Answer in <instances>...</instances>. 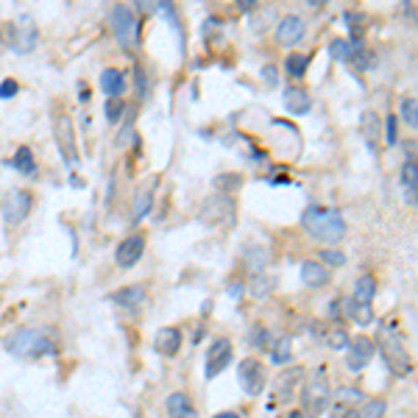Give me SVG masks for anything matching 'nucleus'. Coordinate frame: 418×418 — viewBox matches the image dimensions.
Returning <instances> with one entry per match:
<instances>
[{
  "label": "nucleus",
  "mask_w": 418,
  "mask_h": 418,
  "mask_svg": "<svg viewBox=\"0 0 418 418\" xmlns=\"http://www.w3.org/2000/svg\"><path fill=\"white\" fill-rule=\"evenodd\" d=\"M3 349L14 360H45L59 354V338L42 326H17L3 338Z\"/></svg>",
  "instance_id": "f257e3e1"
},
{
  "label": "nucleus",
  "mask_w": 418,
  "mask_h": 418,
  "mask_svg": "<svg viewBox=\"0 0 418 418\" xmlns=\"http://www.w3.org/2000/svg\"><path fill=\"white\" fill-rule=\"evenodd\" d=\"M302 229L326 245H334L346 237V221L341 215V209H329V206H307L302 215Z\"/></svg>",
  "instance_id": "f03ea898"
},
{
  "label": "nucleus",
  "mask_w": 418,
  "mask_h": 418,
  "mask_svg": "<svg viewBox=\"0 0 418 418\" xmlns=\"http://www.w3.org/2000/svg\"><path fill=\"white\" fill-rule=\"evenodd\" d=\"M248 343L254 346L257 352H268L271 349V332L262 323H254V326L248 329Z\"/></svg>",
  "instance_id": "473e14b6"
},
{
  "label": "nucleus",
  "mask_w": 418,
  "mask_h": 418,
  "mask_svg": "<svg viewBox=\"0 0 418 418\" xmlns=\"http://www.w3.org/2000/svg\"><path fill=\"white\" fill-rule=\"evenodd\" d=\"M307 67H310V56H304V53H287L284 73L290 78H304L307 75Z\"/></svg>",
  "instance_id": "c756f323"
},
{
  "label": "nucleus",
  "mask_w": 418,
  "mask_h": 418,
  "mask_svg": "<svg viewBox=\"0 0 418 418\" xmlns=\"http://www.w3.org/2000/svg\"><path fill=\"white\" fill-rule=\"evenodd\" d=\"M143 257H145V234H143V232L125 234V237L114 245V265H117L120 271H132L134 265H140Z\"/></svg>",
  "instance_id": "6e6552de"
},
{
  "label": "nucleus",
  "mask_w": 418,
  "mask_h": 418,
  "mask_svg": "<svg viewBox=\"0 0 418 418\" xmlns=\"http://www.w3.org/2000/svg\"><path fill=\"white\" fill-rule=\"evenodd\" d=\"M373 296H376V279L373 276H360L357 282H354V299L357 302H362V304H371L373 302Z\"/></svg>",
  "instance_id": "7c9ffc66"
},
{
  "label": "nucleus",
  "mask_w": 418,
  "mask_h": 418,
  "mask_svg": "<svg viewBox=\"0 0 418 418\" xmlns=\"http://www.w3.org/2000/svg\"><path fill=\"white\" fill-rule=\"evenodd\" d=\"M329 402H332V385L323 371H315L302 385V410L307 418H321L329 410Z\"/></svg>",
  "instance_id": "39448f33"
},
{
  "label": "nucleus",
  "mask_w": 418,
  "mask_h": 418,
  "mask_svg": "<svg viewBox=\"0 0 418 418\" xmlns=\"http://www.w3.org/2000/svg\"><path fill=\"white\" fill-rule=\"evenodd\" d=\"M106 299H109L114 307H120V310L134 312V310H140V307L148 302V290H145V284H125V287L112 290Z\"/></svg>",
  "instance_id": "4468645a"
},
{
  "label": "nucleus",
  "mask_w": 418,
  "mask_h": 418,
  "mask_svg": "<svg viewBox=\"0 0 418 418\" xmlns=\"http://www.w3.org/2000/svg\"><path fill=\"white\" fill-rule=\"evenodd\" d=\"M360 132H362V140L368 143L371 151L380 148V114L365 109L362 117H360Z\"/></svg>",
  "instance_id": "b1692460"
},
{
  "label": "nucleus",
  "mask_w": 418,
  "mask_h": 418,
  "mask_svg": "<svg viewBox=\"0 0 418 418\" xmlns=\"http://www.w3.org/2000/svg\"><path fill=\"white\" fill-rule=\"evenodd\" d=\"M304 34H307V25H304V20L299 14H287L276 25V42L282 48H296L299 42L304 39Z\"/></svg>",
  "instance_id": "2eb2a0df"
},
{
  "label": "nucleus",
  "mask_w": 418,
  "mask_h": 418,
  "mask_svg": "<svg viewBox=\"0 0 418 418\" xmlns=\"http://www.w3.org/2000/svg\"><path fill=\"white\" fill-rule=\"evenodd\" d=\"M282 418H307V415H304L302 410H287V413H284Z\"/></svg>",
  "instance_id": "8fccbe9b"
},
{
  "label": "nucleus",
  "mask_w": 418,
  "mask_h": 418,
  "mask_svg": "<svg viewBox=\"0 0 418 418\" xmlns=\"http://www.w3.org/2000/svg\"><path fill=\"white\" fill-rule=\"evenodd\" d=\"M357 413H360L362 418H382V415H385V402H382V399H368V402H362V404L357 407Z\"/></svg>",
  "instance_id": "58836bf2"
},
{
  "label": "nucleus",
  "mask_w": 418,
  "mask_h": 418,
  "mask_svg": "<svg viewBox=\"0 0 418 418\" xmlns=\"http://www.w3.org/2000/svg\"><path fill=\"white\" fill-rule=\"evenodd\" d=\"M237 380L243 385V391L248 396H260L265 391V382H268V376H265V365L257 360V357H245L240 365H237Z\"/></svg>",
  "instance_id": "f8f14e48"
},
{
  "label": "nucleus",
  "mask_w": 418,
  "mask_h": 418,
  "mask_svg": "<svg viewBox=\"0 0 418 418\" xmlns=\"http://www.w3.org/2000/svg\"><path fill=\"white\" fill-rule=\"evenodd\" d=\"M234 3H237L243 12H248V9H254V6L260 3V0H234Z\"/></svg>",
  "instance_id": "de8ad7c7"
},
{
  "label": "nucleus",
  "mask_w": 418,
  "mask_h": 418,
  "mask_svg": "<svg viewBox=\"0 0 418 418\" xmlns=\"http://www.w3.org/2000/svg\"><path fill=\"white\" fill-rule=\"evenodd\" d=\"M343 310H346V315H349L352 321H357V323H362V326L373 323V310H371V304H362V302H357V299H346V302H343Z\"/></svg>",
  "instance_id": "c85d7f7f"
},
{
  "label": "nucleus",
  "mask_w": 418,
  "mask_h": 418,
  "mask_svg": "<svg viewBox=\"0 0 418 418\" xmlns=\"http://www.w3.org/2000/svg\"><path fill=\"white\" fill-rule=\"evenodd\" d=\"M6 164H12L14 171H20L23 176H36V159H34V151L28 148V145H20L17 151H14V156L6 162Z\"/></svg>",
  "instance_id": "bb28decb"
},
{
  "label": "nucleus",
  "mask_w": 418,
  "mask_h": 418,
  "mask_svg": "<svg viewBox=\"0 0 418 418\" xmlns=\"http://www.w3.org/2000/svg\"><path fill=\"white\" fill-rule=\"evenodd\" d=\"M201 338H204V326H198V329H195V338H193V343L198 346V343H201Z\"/></svg>",
  "instance_id": "3c124183"
},
{
  "label": "nucleus",
  "mask_w": 418,
  "mask_h": 418,
  "mask_svg": "<svg viewBox=\"0 0 418 418\" xmlns=\"http://www.w3.org/2000/svg\"><path fill=\"white\" fill-rule=\"evenodd\" d=\"M53 140H56V148H59L64 164L73 171L78 164V143H75V129H73V120L67 112H59L53 117Z\"/></svg>",
  "instance_id": "423d86ee"
},
{
  "label": "nucleus",
  "mask_w": 418,
  "mask_h": 418,
  "mask_svg": "<svg viewBox=\"0 0 418 418\" xmlns=\"http://www.w3.org/2000/svg\"><path fill=\"white\" fill-rule=\"evenodd\" d=\"M343 418H362V415H360V413L354 410V413H349V415H343Z\"/></svg>",
  "instance_id": "5fc2aeb1"
},
{
  "label": "nucleus",
  "mask_w": 418,
  "mask_h": 418,
  "mask_svg": "<svg viewBox=\"0 0 418 418\" xmlns=\"http://www.w3.org/2000/svg\"><path fill=\"white\" fill-rule=\"evenodd\" d=\"M36 42H39V31H36V25H34L28 17H23L17 25H9V31H6V45H9L17 56L34 53Z\"/></svg>",
  "instance_id": "9b49d317"
},
{
  "label": "nucleus",
  "mask_w": 418,
  "mask_h": 418,
  "mask_svg": "<svg viewBox=\"0 0 418 418\" xmlns=\"http://www.w3.org/2000/svg\"><path fill=\"white\" fill-rule=\"evenodd\" d=\"M380 352H382V360H385V365L396 373V376H407L410 371H413V360H410V354H407V349L402 346V341L396 338L393 332H382L380 338Z\"/></svg>",
  "instance_id": "0eeeda50"
},
{
  "label": "nucleus",
  "mask_w": 418,
  "mask_h": 418,
  "mask_svg": "<svg viewBox=\"0 0 418 418\" xmlns=\"http://www.w3.org/2000/svg\"><path fill=\"white\" fill-rule=\"evenodd\" d=\"M329 53H332V59H338V62H352V56H354V42L334 39L332 45H329Z\"/></svg>",
  "instance_id": "c9c22d12"
},
{
  "label": "nucleus",
  "mask_w": 418,
  "mask_h": 418,
  "mask_svg": "<svg viewBox=\"0 0 418 418\" xmlns=\"http://www.w3.org/2000/svg\"><path fill=\"white\" fill-rule=\"evenodd\" d=\"M321 341H323L329 349H334V352H341V349H346V346L352 343L349 332H346L341 323H326V329H323V334H321Z\"/></svg>",
  "instance_id": "cd10ccee"
},
{
  "label": "nucleus",
  "mask_w": 418,
  "mask_h": 418,
  "mask_svg": "<svg viewBox=\"0 0 418 418\" xmlns=\"http://www.w3.org/2000/svg\"><path fill=\"white\" fill-rule=\"evenodd\" d=\"M307 3H310V6H326L329 0H307Z\"/></svg>",
  "instance_id": "864d4df0"
},
{
  "label": "nucleus",
  "mask_w": 418,
  "mask_h": 418,
  "mask_svg": "<svg viewBox=\"0 0 418 418\" xmlns=\"http://www.w3.org/2000/svg\"><path fill=\"white\" fill-rule=\"evenodd\" d=\"M262 81L268 84V87H276V84H279V73H276V67H273V64L262 67Z\"/></svg>",
  "instance_id": "c03bdc74"
},
{
  "label": "nucleus",
  "mask_w": 418,
  "mask_h": 418,
  "mask_svg": "<svg viewBox=\"0 0 418 418\" xmlns=\"http://www.w3.org/2000/svg\"><path fill=\"white\" fill-rule=\"evenodd\" d=\"M20 93V84L14 81V78H6L3 84H0V98H3V101H9V98H14Z\"/></svg>",
  "instance_id": "37998d69"
},
{
  "label": "nucleus",
  "mask_w": 418,
  "mask_h": 418,
  "mask_svg": "<svg viewBox=\"0 0 418 418\" xmlns=\"http://www.w3.org/2000/svg\"><path fill=\"white\" fill-rule=\"evenodd\" d=\"M362 402H365V396H362L360 388H352V385L338 388V391H334V399L329 402V407H332V418H343V415L354 413Z\"/></svg>",
  "instance_id": "dca6fc26"
},
{
  "label": "nucleus",
  "mask_w": 418,
  "mask_h": 418,
  "mask_svg": "<svg viewBox=\"0 0 418 418\" xmlns=\"http://www.w3.org/2000/svg\"><path fill=\"white\" fill-rule=\"evenodd\" d=\"M399 179H402V187H404V193H407V201L418 206V162H410V159H407V162L402 164Z\"/></svg>",
  "instance_id": "a878e982"
},
{
  "label": "nucleus",
  "mask_w": 418,
  "mask_h": 418,
  "mask_svg": "<svg viewBox=\"0 0 418 418\" xmlns=\"http://www.w3.org/2000/svg\"><path fill=\"white\" fill-rule=\"evenodd\" d=\"M153 209V184H145L137 195H134V204H132V226L143 223Z\"/></svg>",
  "instance_id": "4be33fe9"
},
{
  "label": "nucleus",
  "mask_w": 418,
  "mask_h": 418,
  "mask_svg": "<svg viewBox=\"0 0 418 418\" xmlns=\"http://www.w3.org/2000/svg\"><path fill=\"white\" fill-rule=\"evenodd\" d=\"M212 418H243L240 413H234V410H223V413H215Z\"/></svg>",
  "instance_id": "09e8293b"
},
{
  "label": "nucleus",
  "mask_w": 418,
  "mask_h": 418,
  "mask_svg": "<svg viewBox=\"0 0 418 418\" xmlns=\"http://www.w3.org/2000/svg\"><path fill=\"white\" fill-rule=\"evenodd\" d=\"M34 209V195L28 190H12L6 198H3V206H0V215H3V223L9 229L20 226Z\"/></svg>",
  "instance_id": "1a4fd4ad"
},
{
  "label": "nucleus",
  "mask_w": 418,
  "mask_h": 418,
  "mask_svg": "<svg viewBox=\"0 0 418 418\" xmlns=\"http://www.w3.org/2000/svg\"><path fill=\"white\" fill-rule=\"evenodd\" d=\"M293 357V341L290 338H279L276 343H271V362L273 365H284Z\"/></svg>",
  "instance_id": "2f4dec72"
},
{
  "label": "nucleus",
  "mask_w": 418,
  "mask_h": 418,
  "mask_svg": "<svg viewBox=\"0 0 418 418\" xmlns=\"http://www.w3.org/2000/svg\"><path fill=\"white\" fill-rule=\"evenodd\" d=\"M232 341L229 338H215L212 343L206 346V354H204V376L206 380H215L226 371V365L232 362Z\"/></svg>",
  "instance_id": "9d476101"
},
{
  "label": "nucleus",
  "mask_w": 418,
  "mask_h": 418,
  "mask_svg": "<svg viewBox=\"0 0 418 418\" xmlns=\"http://www.w3.org/2000/svg\"><path fill=\"white\" fill-rule=\"evenodd\" d=\"M399 112H402V120L410 125V129H418V98H402L399 103Z\"/></svg>",
  "instance_id": "72a5a7b5"
},
{
  "label": "nucleus",
  "mask_w": 418,
  "mask_h": 418,
  "mask_svg": "<svg viewBox=\"0 0 418 418\" xmlns=\"http://www.w3.org/2000/svg\"><path fill=\"white\" fill-rule=\"evenodd\" d=\"M341 315H343V302L334 299V302L329 304V321H341Z\"/></svg>",
  "instance_id": "a18cd8bd"
},
{
  "label": "nucleus",
  "mask_w": 418,
  "mask_h": 418,
  "mask_svg": "<svg viewBox=\"0 0 418 418\" xmlns=\"http://www.w3.org/2000/svg\"><path fill=\"white\" fill-rule=\"evenodd\" d=\"M101 90L106 98H120L125 93V73H120L117 67H106L101 73Z\"/></svg>",
  "instance_id": "5701e85b"
},
{
  "label": "nucleus",
  "mask_w": 418,
  "mask_h": 418,
  "mask_svg": "<svg viewBox=\"0 0 418 418\" xmlns=\"http://www.w3.org/2000/svg\"><path fill=\"white\" fill-rule=\"evenodd\" d=\"M373 357V343L368 338H357L346 346V365L352 371H362Z\"/></svg>",
  "instance_id": "f3484780"
},
{
  "label": "nucleus",
  "mask_w": 418,
  "mask_h": 418,
  "mask_svg": "<svg viewBox=\"0 0 418 418\" xmlns=\"http://www.w3.org/2000/svg\"><path fill=\"white\" fill-rule=\"evenodd\" d=\"M109 25H112V36H114L117 45L125 53H132L137 48V42H140V20H137V14L125 3H117L109 12Z\"/></svg>",
  "instance_id": "20e7f679"
},
{
  "label": "nucleus",
  "mask_w": 418,
  "mask_h": 418,
  "mask_svg": "<svg viewBox=\"0 0 418 418\" xmlns=\"http://www.w3.org/2000/svg\"><path fill=\"white\" fill-rule=\"evenodd\" d=\"M229 293H232V296L237 299V296H240V293H243V287H240V284H232V287H229Z\"/></svg>",
  "instance_id": "603ef678"
},
{
  "label": "nucleus",
  "mask_w": 418,
  "mask_h": 418,
  "mask_svg": "<svg viewBox=\"0 0 418 418\" xmlns=\"http://www.w3.org/2000/svg\"><path fill=\"white\" fill-rule=\"evenodd\" d=\"M396 125H399V117H396V114L385 117V140H388V145H396V143H399V137H396Z\"/></svg>",
  "instance_id": "79ce46f5"
},
{
  "label": "nucleus",
  "mask_w": 418,
  "mask_h": 418,
  "mask_svg": "<svg viewBox=\"0 0 418 418\" xmlns=\"http://www.w3.org/2000/svg\"><path fill=\"white\" fill-rule=\"evenodd\" d=\"M156 9H159V14L171 23V28L176 31V39H179V51L184 53L187 51V36H184V25H182V20H179V9L173 6V0H156Z\"/></svg>",
  "instance_id": "aec40b11"
},
{
  "label": "nucleus",
  "mask_w": 418,
  "mask_h": 418,
  "mask_svg": "<svg viewBox=\"0 0 418 418\" xmlns=\"http://www.w3.org/2000/svg\"><path fill=\"white\" fill-rule=\"evenodd\" d=\"M103 112H106V120H109V125H117V123L123 120V112H125V101H123V98H106V106H103Z\"/></svg>",
  "instance_id": "4c0bfd02"
},
{
  "label": "nucleus",
  "mask_w": 418,
  "mask_h": 418,
  "mask_svg": "<svg viewBox=\"0 0 418 418\" xmlns=\"http://www.w3.org/2000/svg\"><path fill=\"white\" fill-rule=\"evenodd\" d=\"M302 282L307 287H312V290H321V287H326L332 282V273H329V268L323 262L307 260V262H302Z\"/></svg>",
  "instance_id": "6ab92c4d"
},
{
  "label": "nucleus",
  "mask_w": 418,
  "mask_h": 418,
  "mask_svg": "<svg viewBox=\"0 0 418 418\" xmlns=\"http://www.w3.org/2000/svg\"><path fill=\"white\" fill-rule=\"evenodd\" d=\"M321 262L341 268V265H346V254H343V251H338V248H323L321 251Z\"/></svg>",
  "instance_id": "ea45409f"
},
{
  "label": "nucleus",
  "mask_w": 418,
  "mask_h": 418,
  "mask_svg": "<svg viewBox=\"0 0 418 418\" xmlns=\"http://www.w3.org/2000/svg\"><path fill=\"white\" fill-rule=\"evenodd\" d=\"M164 413L167 418H195V404L184 391H176L164 399Z\"/></svg>",
  "instance_id": "a211bd4d"
},
{
  "label": "nucleus",
  "mask_w": 418,
  "mask_h": 418,
  "mask_svg": "<svg viewBox=\"0 0 418 418\" xmlns=\"http://www.w3.org/2000/svg\"><path fill=\"white\" fill-rule=\"evenodd\" d=\"M302 376H304V371H302V368L282 371V373H279V380L273 382V396H276L279 402H290L293 388H296V385L302 382Z\"/></svg>",
  "instance_id": "412c9836"
},
{
  "label": "nucleus",
  "mask_w": 418,
  "mask_h": 418,
  "mask_svg": "<svg viewBox=\"0 0 418 418\" xmlns=\"http://www.w3.org/2000/svg\"><path fill=\"white\" fill-rule=\"evenodd\" d=\"M134 87H137V98L148 101V95H151V78L143 70V64H134Z\"/></svg>",
  "instance_id": "e433bc0d"
},
{
  "label": "nucleus",
  "mask_w": 418,
  "mask_h": 418,
  "mask_svg": "<svg viewBox=\"0 0 418 418\" xmlns=\"http://www.w3.org/2000/svg\"><path fill=\"white\" fill-rule=\"evenodd\" d=\"M404 153L410 162H418V140H404Z\"/></svg>",
  "instance_id": "49530a36"
},
{
  "label": "nucleus",
  "mask_w": 418,
  "mask_h": 418,
  "mask_svg": "<svg viewBox=\"0 0 418 418\" xmlns=\"http://www.w3.org/2000/svg\"><path fill=\"white\" fill-rule=\"evenodd\" d=\"M198 221L204 226H212V229H232L237 223V206L226 193L209 195V198L201 201Z\"/></svg>",
  "instance_id": "7ed1b4c3"
},
{
  "label": "nucleus",
  "mask_w": 418,
  "mask_h": 418,
  "mask_svg": "<svg viewBox=\"0 0 418 418\" xmlns=\"http://www.w3.org/2000/svg\"><path fill=\"white\" fill-rule=\"evenodd\" d=\"M251 296H254V299H265L268 296V293H271V287H273V279H268L262 271L260 273H254V276H251Z\"/></svg>",
  "instance_id": "f704fd0d"
},
{
  "label": "nucleus",
  "mask_w": 418,
  "mask_h": 418,
  "mask_svg": "<svg viewBox=\"0 0 418 418\" xmlns=\"http://www.w3.org/2000/svg\"><path fill=\"white\" fill-rule=\"evenodd\" d=\"M182 346H184V334H182L179 326H159L156 329V334H153V352L159 357L173 360V357H179Z\"/></svg>",
  "instance_id": "ddd939ff"
},
{
  "label": "nucleus",
  "mask_w": 418,
  "mask_h": 418,
  "mask_svg": "<svg viewBox=\"0 0 418 418\" xmlns=\"http://www.w3.org/2000/svg\"><path fill=\"white\" fill-rule=\"evenodd\" d=\"M284 106H287L293 114H307V112L312 109V98H310V93L302 90V87H287V93H284Z\"/></svg>",
  "instance_id": "393cba45"
},
{
  "label": "nucleus",
  "mask_w": 418,
  "mask_h": 418,
  "mask_svg": "<svg viewBox=\"0 0 418 418\" xmlns=\"http://www.w3.org/2000/svg\"><path fill=\"white\" fill-rule=\"evenodd\" d=\"M240 184H243V179H240L237 173H226V176H218V179H215V187L223 190V193H232V190H237Z\"/></svg>",
  "instance_id": "a19ab883"
}]
</instances>
